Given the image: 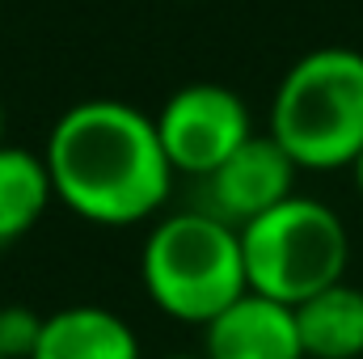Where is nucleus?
<instances>
[{"label":"nucleus","mask_w":363,"mask_h":359,"mask_svg":"<svg viewBox=\"0 0 363 359\" xmlns=\"http://www.w3.org/2000/svg\"><path fill=\"white\" fill-rule=\"evenodd\" d=\"M43 161L55 199L101 228L152 220L174 190V165L161 148L157 118L118 97L68 106L47 136Z\"/></svg>","instance_id":"1"},{"label":"nucleus","mask_w":363,"mask_h":359,"mask_svg":"<svg viewBox=\"0 0 363 359\" xmlns=\"http://www.w3.org/2000/svg\"><path fill=\"white\" fill-rule=\"evenodd\" d=\"M267 136L296 170H351L363 148V51L317 47L300 55L274 89Z\"/></svg>","instance_id":"2"},{"label":"nucleus","mask_w":363,"mask_h":359,"mask_svg":"<svg viewBox=\"0 0 363 359\" xmlns=\"http://www.w3.org/2000/svg\"><path fill=\"white\" fill-rule=\"evenodd\" d=\"M140 283L148 300L186 326H207L250 292L241 233L207 207L157 220L140 250Z\"/></svg>","instance_id":"3"},{"label":"nucleus","mask_w":363,"mask_h":359,"mask_svg":"<svg viewBox=\"0 0 363 359\" xmlns=\"http://www.w3.org/2000/svg\"><path fill=\"white\" fill-rule=\"evenodd\" d=\"M241 254L250 292L283 304H300L347 279L351 233L342 216L308 194H291L258 220L241 224Z\"/></svg>","instance_id":"4"},{"label":"nucleus","mask_w":363,"mask_h":359,"mask_svg":"<svg viewBox=\"0 0 363 359\" xmlns=\"http://www.w3.org/2000/svg\"><path fill=\"white\" fill-rule=\"evenodd\" d=\"M157 136L174 174L207 178L254 136V118L237 89L216 81H194V85H182L161 106Z\"/></svg>","instance_id":"5"},{"label":"nucleus","mask_w":363,"mask_h":359,"mask_svg":"<svg viewBox=\"0 0 363 359\" xmlns=\"http://www.w3.org/2000/svg\"><path fill=\"white\" fill-rule=\"evenodd\" d=\"M296 161L274 144L271 136H250L220 170H211L203 186H207V211L220 216L224 224L241 228L250 220H258L262 211L279 207L283 199L296 194Z\"/></svg>","instance_id":"6"},{"label":"nucleus","mask_w":363,"mask_h":359,"mask_svg":"<svg viewBox=\"0 0 363 359\" xmlns=\"http://www.w3.org/2000/svg\"><path fill=\"white\" fill-rule=\"evenodd\" d=\"M203 359H304L296 309L262 292L237 296L203 326Z\"/></svg>","instance_id":"7"},{"label":"nucleus","mask_w":363,"mask_h":359,"mask_svg":"<svg viewBox=\"0 0 363 359\" xmlns=\"http://www.w3.org/2000/svg\"><path fill=\"white\" fill-rule=\"evenodd\" d=\"M30 359H140V338L110 309L68 304L43 317V334Z\"/></svg>","instance_id":"8"},{"label":"nucleus","mask_w":363,"mask_h":359,"mask_svg":"<svg viewBox=\"0 0 363 359\" xmlns=\"http://www.w3.org/2000/svg\"><path fill=\"white\" fill-rule=\"evenodd\" d=\"M304 359H359L363 355V287L334 283L296 304Z\"/></svg>","instance_id":"9"},{"label":"nucleus","mask_w":363,"mask_h":359,"mask_svg":"<svg viewBox=\"0 0 363 359\" xmlns=\"http://www.w3.org/2000/svg\"><path fill=\"white\" fill-rule=\"evenodd\" d=\"M55 186L43 153L0 144V250L21 241L51 207Z\"/></svg>","instance_id":"10"},{"label":"nucleus","mask_w":363,"mask_h":359,"mask_svg":"<svg viewBox=\"0 0 363 359\" xmlns=\"http://www.w3.org/2000/svg\"><path fill=\"white\" fill-rule=\"evenodd\" d=\"M43 334V317L26 304H0V355L30 359Z\"/></svg>","instance_id":"11"},{"label":"nucleus","mask_w":363,"mask_h":359,"mask_svg":"<svg viewBox=\"0 0 363 359\" xmlns=\"http://www.w3.org/2000/svg\"><path fill=\"white\" fill-rule=\"evenodd\" d=\"M351 174H355V186H359V194H363V148H359V157H355V165H351Z\"/></svg>","instance_id":"12"},{"label":"nucleus","mask_w":363,"mask_h":359,"mask_svg":"<svg viewBox=\"0 0 363 359\" xmlns=\"http://www.w3.org/2000/svg\"><path fill=\"white\" fill-rule=\"evenodd\" d=\"M0 144H4V106H0Z\"/></svg>","instance_id":"13"},{"label":"nucleus","mask_w":363,"mask_h":359,"mask_svg":"<svg viewBox=\"0 0 363 359\" xmlns=\"http://www.w3.org/2000/svg\"><path fill=\"white\" fill-rule=\"evenodd\" d=\"M165 359H203V355H165Z\"/></svg>","instance_id":"14"},{"label":"nucleus","mask_w":363,"mask_h":359,"mask_svg":"<svg viewBox=\"0 0 363 359\" xmlns=\"http://www.w3.org/2000/svg\"><path fill=\"white\" fill-rule=\"evenodd\" d=\"M0 359H4V355H0Z\"/></svg>","instance_id":"15"}]
</instances>
